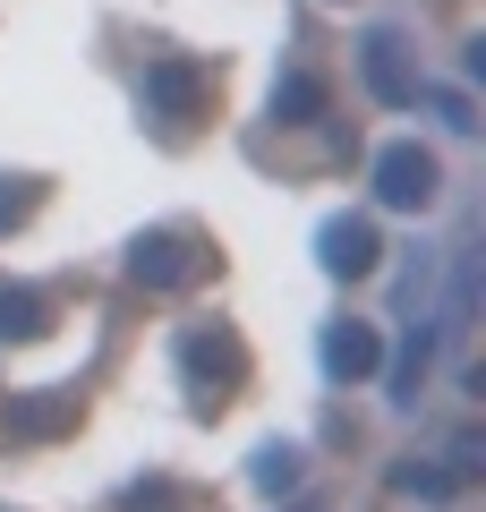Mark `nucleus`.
Instances as JSON below:
<instances>
[{
  "label": "nucleus",
  "instance_id": "2",
  "mask_svg": "<svg viewBox=\"0 0 486 512\" xmlns=\"http://www.w3.org/2000/svg\"><path fill=\"white\" fill-rule=\"evenodd\" d=\"M180 367H188V384H197V402H222V393L248 376V350H239L222 325H197V333L180 342Z\"/></svg>",
  "mask_w": 486,
  "mask_h": 512
},
{
  "label": "nucleus",
  "instance_id": "5",
  "mask_svg": "<svg viewBox=\"0 0 486 512\" xmlns=\"http://www.w3.org/2000/svg\"><path fill=\"white\" fill-rule=\"evenodd\" d=\"M316 248H324V274H376V222L367 214H342V222H324L316 231Z\"/></svg>",
  "mask_w": 486,
  "mask_h": 512
},
{
  "label": "nucleus",
  "instance_id": "11",
  "mask_svg": "<svg viewBox=\"0 0 486 512\" xmlns=\"http://www.w3.org/2000/svg\"><path fill=\"white\" fill-rule=\"evenodd\" d=\"M35 214V180H0V231Z\"/></svg>",
  "mask_w": 486,
  "mask_h": 512
},
{
  "label": "nucleus",
  "instance_id": "4",
  "mask_svg": "<svg viewBox=\"0 0 486 512\" xmlns=\"http://www.w3.org/2000/svg\"><path fill=\"white\" fill-rule=\"evenodd\" d=\"M376 197L393 205V214H427V205H435V154L384 146V154H376Z\"/></svg>",
  "mask_w": 486,
  "mask_h": 512
},
{
  "label": "nucleus",
  "instance_id": "9",
  "mask_svg": "<svg viewBox=\"0 0 486 512\" xmlns=\"http://www.w3.org/2000/svg\"><path fill=\"white\" fill-rule=\"evenodd\" d=\"M324 111V86L307 69H290V77H273V120H316Z\"/></svg>",
  "mask_w": 486,
  "mask_h": 512
},
{
  "label": "nucleus",
  "instance_id": "1",
  "mask_svg": "<svg viewBox=\"0 0 486 512\" xmlns=\"http://www.w3.org/2000/svg\"><path fill=\"white\" fill-rule=\"evenodd\" d=\"M128 274L154 282V291H180V282L205 274V239L197 231H145L137 248H128Z\"/></svg>",
  "mask_w": 486,
  "mask_h": 512
},
{
  "label": "nucleus",
  "instance_id": "6",
  "mask_svg": "<svg viewBox=\"0 0 486 512\" xmlns=\"http://www.w3.org/2000/svg\"><path fill=\"white\" fill-rule=\"evenodd\" d=\"M359 69H367V86H376V103H418V77H410V60H401V35H367Z\"/></svg>",
  "mask_w": 486,
  "mask_h": 512
},
{
  "label": "nucleus",
  "instance_id": "10",
  "mask_svg": "<svg viewBox=\"0 0 486 512\" xmlns=\"http://www.w3.org/2000/svg\"><path fill=\"white\" fill-rule=\"evenodd\" d=\"M256 487L290 495V487H299V453H290V444H265V453H256Z\"/></svg>",
  "mask_w": 486,
  "mask_h": 512
},
{
  "label": "nucleus",
  "instance_id": "8",
  "mask_svg": "<svg viewBox=\"0 0 486 512\" xmlns=\"http://www.w3.org/2000/svg\"><path fill=\"white\" fill-rule=\"evenodd\" d=\"M43 325H52L43 291H0V342H35Z\"/></svg>",
  "mask_w": 486,
  "mask_h": 512
},
{
  "label": "nucleus",
  "instance_id": "3",
  "mask_svg": "<svg viewBox=\"0 0 486 512\" xmlns=\"http://www.w3.org/2000/svg\"><path fill=\"white\" fill-rule=\"evenodd\" d=\"M137 103H145V120L188 128V120H197V103H205V69H197V60H154L145 86H137Z\"/></svg>",
  "mask_w": 486,
  "mask_h": 512
},
{
  "label": "nucleus",
  "instance_id": "7",
  "mask_svg": "<svg viewBox=\"0 0 486 512\" xmlns=\"http://www.w3.org/2000/svg\"><path fill=\"white\" fill-rule=\"evenodd\" d=\"M376 359H384L376 325H333V333H324V376H333V384H359V376H376Z\"/></svg>",
  "mask_w": 486,
  "mask_h": 512
}]
</instances>
